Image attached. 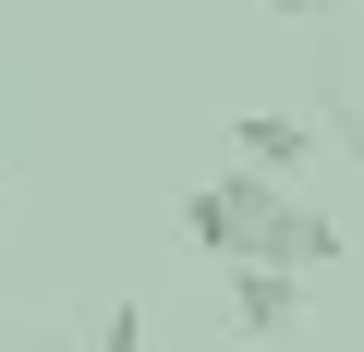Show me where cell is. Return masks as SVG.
Here are the masks:
<instances>
[{"instance_id": "obj_1", "label": "cell", "mask_w": 364, "mask_h": 352, "mask_svg": "<svg viewBox=\"0 0 364 352\" xmlns=\"http://www.w3.org/2000/svg\"><path fill=\"white\" fill-rule=\"evenodd\" d=\"M231 170H267V183L316 170V122H304V110H243V122H231Z\"/></svg>"}, {"instance_id": "obj_2", "label": "cell", "mask_w": 364, "mask_h": 352, "mask_svg": "<svg viewBox=\"0 0 364 352\" xmlns=\"http://www.w3.org/2000/svg\"><path fill=\"white\" fill-rule=\"evenodd\" d=\"M231 316H243L255 340H291V328H304V279H291V267H231Z\"/></svg>"}, {"instance_id": "obj_3", "label": "cell", "mask_w": 364, "mask_h": 352, "mask_svg": "<svg viewBox=\"0 0 364 352\" xmlns=\"http://www.w3.org/2000/svg\"><path fill=\"white\" fill-rule=\"evenodd\" d=\"M304 267H340V219H328V207L291 219V279H304Z\"/></svg>"}, {"instance_id": "obj_4", "label": "cell", "mask_w": 364, "mask_h": 352, "mask_svg": "<svg viewBox=\"0 0 364 352\" xmlns=\"http://www.w3.org/2000/svg\"><path fill=\"white\" fill-rule=\"evenodd\" d=\"M267 13H340V0H267Z\"/></svg>"}, {"instance_id": "obj_5", "label": "cell", "mask_w": 364, "mask_h": 352, "mask_svg": "<svg viewBox=\"0 0 364 352\" xmlns=\"http://www.w3.org/2000/svg\"><path fill=\"white\" fill-rule=\"evenodd\" d=\"M37 352H73V340H37Z\"/></svg>"}]
</instances>
